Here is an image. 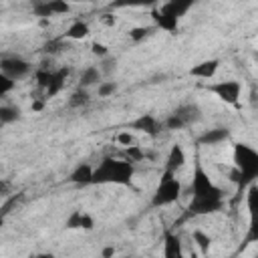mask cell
<instances>
[{
	"label": "cell",
	"instance_id": "1",
	"mask_svg": "<svg viewBox=\"0 0 258 258\" xmlns=\"http://www.w3.org/2000/svg\"><path fill=\"white\" fill-rule=\"evenodd\" d=\"M224 206V194L222 189L212 181V177L206 173V169L196 163L194 177H191V200H189V214L191 216H210Z\"/></svg>",
	"mask_w": 258,
	"mask_h": 258
},
{
	"label": "cell",
	"instance_id": "2",
	"mask_svg": "<svg viewBox=\"0 0 258 258\" xmlns=\"http://www.w3.org/2000/svg\"><path fill=\"white\" fill-rule=\"evenodd\" d=\"M135 175V165L131 159H115L105 157L93 169V183H113V185H129Z\"/></svg>",
	"mask_w": 258,
	"mask_h": 258
},
{
	"label": "cell",
	"instance_id": "3",
	"mask_svg": "<svg viewBox=\"0 0 258 258\" xmlns=\"http://www.w3.org/2000/svg\"><path fill=\"white\" fill-rule=\"evenodd\" d=\"M234 167H236V183L240 187H248L258 179V151L248 143L234 145Z\"/></svg>",
	"mask_w": 258,
	"mask_h": 258
},
{
	"label": "cell",
	"instance_id": "4",
	"mask_svg": "<svg viewBox=\"0 0 258 258\" xmlns=\"http://www.w3.org/2000/svg\"><path fill=\"white\" fill-rule=\"evenodd\" d=\"M194 4H196V0H165L153 12V20H155L157 28H161L165 32H175L179 20L189 12V8Z\"/></svg>",
	"mask_w": 258,
	"mask_h": 258
},
{
	"label": "cell",
	"instance_id": "5",
	"mask_svg": "<svg viewBox=\"0 0 258 258\" xmlns=\"http://www.w3.org/2000/svg\"><path fill=\"white\" fill-rule=\"evenodd\" d=\"M181 196V181L175 177L173 171H165L153 191V198H151V206L153 208H163V206H169L173 202H177Z\"/></svg>",
	"mask_w": 258,
	"mask_h": 258
},
{
	"label": "cell",
	"instance_id": "6",
	"mask_svg": "<svg viewBox=\"0 0 258 258\" xmlns=\"http://www.w3.org/2000/svg\"><path fill=\"white\" fill-rule=\"evenodd\" d=\"M246 208H248V234H246V244L258 242V183H250L246 189Z\"/></svg>",
	"mask_w": 258,
	"mask_h": 258
},
{
	"label": "cell",
	"instance_id": "7",
	"mask_svg": "<svg viewBox=\"0 0 258 258\" xmlns=\"http://www.w3.org/2000/svg\"><path fill=\"white\" fill-rule=\"evenodd\" d=\"M208 91L212 95H216L220 101H224L226 105H236L240 101V95H242V85L240 81H218V83H212L208 85Z\"/></svg>",
	"mask_w": 258,
	"mask_h": 258
},
{
	"label": "cell",
	"instance_id": "8",
	"mask_svg": "<svg viewBox=\"0 0 258 258\" xmlns=\"http://www.w3.org/2000/svg\"><path fill=\"white\" fill-rule=\"evenodd\" d=\"M67 75H69L67 69H58V71H38V73H36V81H38V85L46 91V97H52V95H56V93L64 87Z\"/></svg>",
	"mask_w": 258,
	"mask_h": 258
},
{
	"label": "cell",
	"instance_id": "9",
	"mask_svg": "<svg viewBox=\"0 0 258 258\" xmlns=\"http://www.w3.org/2000/svg\"><path fill=\"white\" fill-rule=\"evenodd\" d=\"M71 10V2L69 0H40L32 6V12L40 18H48V16H56V14H67Z\"/></svg>",
	"mask_w": 258,
	"mask_h": 258
},
{
	"label": "cell",
	"instance_id": "10",
	"mask_svg": "<svg viewBox=\"0 0 258 258\" xmlns=\"http://www.w3.org/2000/svg\"><path fill=\"white\" fill-rule=\"evenodd\" d=\"M0 71H2L4 75H8L10 79L18 81V79H22L24 75L30 73V64H28L24 58H20V56H2V60H0Z\"/></svg>",
	"mask_w": 258,
	"mask_h": 258
},
{
	"label": "cell",
	"instance_id": "11",
	"mask_svg": "<svg viewBox=\"0 0 258 258\" xmlns=\"http://www.w3.org/2000/svg\"><path fill=\"white\" fill-rule=\"evenodd\" d=\"M93 226H95L93 216L87 214V212H81V210L71 212V216L67 218V228L69 230H93Z\"/></svg>",
	"mask_w": 258,
	"mask_h": 258
},
{
	"label": "cell",
	"instance_id": "12",
	"mask_svg": "<svg viewBox=\"0 0 258 258\" xmlns=\"http://www.w3.org/2000/svg\"><path fill=\"white\" fill-rule=\"evenodd\" d=\"M218 67H220V60H218V58L202 60V62H198L196 67L189 69V75L196 77V79H204V81H208V79H212V77L218 73Z\"/></svg>",
	"mask_w": 258,
	"mask_h": 258
},
{
	"label": "cell",
	"instance_id": "13",
	"mask_svg": "<svg viewBox=\"0 0 258 258\" xmlns=\"http://www.w3.org/2000/svg\"><path fill=\"white\" fill-rule=\"evenodd\" d=\"M183 163H185V151L181 149V145H171L165 157V171L177 173V169H181Z\"/></svg>",
	"mask_w": 258,
	"mask_h": 258
},
{
	"label": "cell",
	"instance_id": "14",
	"mask_svg": "<svg viewBox=\"0 0 258 258\" xmlns=\"http://www.w3.org/2000/svg\"><path fill=\"white\" fill-rule=\"evenodd\" d=\"M228 137H230V131L226 127H216V129H208L206 133H202L198 141L202 145H218V143L226 141Z\"/></svg>",
	"mask_w": 258,
	"mask_h": 258
},
{
	"label": "cell",
	"instance_id": "15",
	"mask_svg": "<svg viewBox=\"0 0 258 258\" xmlns=\"http://www.w3.org/2000/svg\"><path fill=\"white\" fill-rule=\"evenodd\" d=\"M131 127L137 129V131H143V133H147V135H155V133L159 131V121H157L153 115H141V117H137V119L131 123Z\"/></svg>",
	"mask_w": 258,
	"mask_h": 258
},
{
	"label": "cell",
	"instance_id": "16",
	"mask_svg": "<svg viewBox=\"0 0 258 258\" xmlns=\"http://www.w3.org/2000/svg\"><path fill=\"white\" fill-rule=\"evenodd\" d=\"M93 165H89V163H81L73 173H71V181L73 183H77V185H89V183H93Z\"/></svg>",
	"mask_w": 258,
	"mask_h": 258
},
{
	"label": "cell",
	"instance_id": "17",
	"mask_svg": "<svg viewBox=\"0 0 258 258\" xmlns=\"http://www.w3.org/2000/svg\"><path fill=\"white\" fill-rule=\"evenodd\" d=\"M173 115H175V117L183 123V127H185V125H189V123H194V121L200 119V109H198L196 105H181L179 109L173 111Z\"/></svg>",
	"mask_w": 258,
	"mask_h": 258
},
{
	"label": "cell",
	"instance_id": "18",
	"mask_svg": "<svg viewBox=\"0 0 258 258\" xmlns=\"http://www.w3.org/2000/svg\"><path fill=\"white\" fill-rule=\"evenodd\" d=\"M163 256H165V258H177V256H181V244H179V238H177V236L165 234Z\"/></svg>",
	"mask_w": 258,
	"mask_h": 258
},
{
	"label": "cell",
	"instance_id": "19",
	"mask_svg": "<svg viewBox=\"0 0 258 258\" xmlns=\"http://www.w3.org/2000/svg\"><path fill=\"white\" fill-rule=\"evenodd\" d=\"M64 36L71 38V40H83V38H87V36H89V26H87V22H81V20L73 22V24L67 28Z\"/></svg>",
	"mask_w": 258,
	"mask_h": 258
},
{
	"label": "cell",
	"instance_id": "20",
	"mask_svg": "<svg viewBox=\"0 0 258 258\" xmlns=\"http://www.w3.org/2000/svg\"><path fill=\"white\" fill-rule=\"evenodd\" d=\"M101 83V71L97 67H87L81 75V87L87 89L91 85H99Z\"/></svg>",
	"mask_w": 258,
	"mask_h": 258
},
{
	"label": "cell",
	"instance_id": "21",
	"mask_svg": "<svg viewBox=\"0 0 258 258\" xmlns=\"http://www.w3.org/2000/svg\"><path fill=\"white\" fill-rule=\"evenodd\" d=\"M20 119V109L14 105H2L0 107V123L2 125H10L14 121Z\"/></svg>",
	"mask_w": 258,
	"mask_h": 258
},
{
	"label": "cell",
	"instance_id": "22",
	"mask_svg": "<svg viewBox=\"0 0 258 258\" xmlns=\"http://www.w3.org/2000/svg\"><path fill=\"white\" fill-rule=\"evenodd\" d=\"M159 0H117L111 4V8H141V6H153Z\"/></svg>",
	"mask_w": 258,
	"mask_h": 258
},
{
	"label": "cell",
	"instance_id": "23",
	"mask_svg": "<svg viewBox=\"0 0 258 258\" xmlns=\"http://www.w3.org/2000/svg\"><path fill=\"white\" fill-rule=\"evenodd\" d=\"M194 242L202 248V252L206 254L208 250H210V244H212V238L206 234V232H202V230H194Z\"/></svg>",
	"mask_w": 258,
	"mask_h": 258
},
{
	"label": "cell",
	"instance_id": "24",
	"mask_svg": "<svg viewBox=\"0 0 258 258\" xmlns=\"http://www.w3.org/2000/svg\"><path fill=\"white\" fill-rule=\"evenodd\" d=\"M14 87H16V81H14V79H10L8 75L0 73V97H6Z\"/></svg>",
	"mask_w": 258,
	"mask_h": 258
},
{
	"label": "cell",
	"instance_id": "25",
	"mask_svg": "<svg viewBox=\"0 0 258 258\" xmlns=\"http://www.w3.org/2000/svg\"><path fill=\"white\" fill-rule=\"evenodd\" d=\"M115 91H117V85L113 81H101L97 85V95L99 97H111Z\"/></svg>",
	"mask_w": 258,
	"mask_h": 258
},
{
	"label": "cell",
	"instance_id": "26",
	"mask_svg": "<svg viewBox=\"0 0 258 258\" xmlns=\"http://www.w3.org/2000/svg\"><path fill=\"white\" fill-rule=\"evenodd\" d=\"M149 32H151V28H147V26H135V28L129 30V38L135 40V42H139V40H143Z\"/></svg>",
	"mask_w": 258,
	"mask_h": 258
},
{
	"label": "cell",
	"instance_id": "27",
	"mask_svg": "<svg viewBox=\"0 0 258 258\" xmlns=\"http://www.w3.org/2000/svg\"><path fill=\"white\" fill-rule=\"evenodd\" d=\"M89 101V95H87V91L81 87L77 93H73V97H71V105L73 107H79V105H85Z\"/></svg>",
	"mask_w": 258,
	"mask_h": 258
},
{
	"label": "cell",
	"instance_id": "28",
	"mask_svg": "<svg viewBox=\"0 0 258 258\" xmlns=\"http://www.w3.org/2000/svg\"><path fill=\"white\" fill-rule=\"evenodd\" d=\"M133 135L129 133V131H121L119 135H117V143L119 145H123V147H129V145H133Z\"/></svg>",
	"mask_w": 258,
	"mask_h": 258
},
{
	"label": "cell",
	"instance_id": "29",
	"mask_svg": "<svg viewBox=\"0 0 258 258\" xmlns=\"http://www.w3.org/2000/svg\"><path fill=\"white\" fill-rule=\"evenodd\" d=\"M91 50H93V54H99V56H107L109 54V48L105 44H101V42H93Z\"/></svg>",
	"mask_w": 258,
	"mask_h": 258
},
{
	"label": "cell",
	"instance_id": "30",
	"mask_svg": "<svg viewBox=\"0 0 258 258\" xmlns=\"http://www.w3.org/2000/svg\"><path fill=\"white\" fill-rule=\"evenodd\" d=\"M101 20H103L107 26H113V24H115V18H113L111 14H103V16H101Z\"/></svg>",
	"mask_w": 258,
	"mask_h": 258
},
{
	"label": "cell",
	"instance_id": "31",
	"mask_svg": "<svg viewBox=\"0 0 258 258\" xmlns=\"http://www.w3.org/2000/svg\"><path fill=\"white\" fill-rule=\"evenodd\" d=\"M42 107H44V101H34L32 103V111H42Z\"/></svg>",
	"mask_w": 258,
	"mask_h": 258
},
{
	"label": "cell",
	"instance_id": "32",
	"mask_svg": "<svg viewBox=\"0 0 258 258\" xmlns=\"http://www.w3.org/2000/svg\"><path fill=\"white\" fill-rule=\"evenodd\" d=\"M103 254H105V256H111V254H115V250H113V248H107Z\"/></svg>",
	"mask_w": 258,
	"mask_h": 258
},
{
	"label": "cell",
	"instance_id": "33",
	"mask_svg": "<svg viewBox=\"0 0 258 258\" xmlns=\"http://www.w3.org/2000/svg\"><path fill=\"white\" fill-rule=\"evenodd\" d=\"M69 2H91V0H69Z\"/></svg>",
	"mask_w": 258,
	"mask_h": 258
},
{
	"label": "cell",
	"instance_id": "34",
	"mask_svg": "<svg viewBox=\"0 0 258 258\" xmlns=\"http://www.w3.org/2000/svg\"><path fill=\"white\" fill-rule=\"evenodd\" d=\"M256 60H258V54H256Z\"/></svg>",
	"mask_w": 258,
	"mask_h": 258
}]
</instances>
